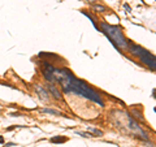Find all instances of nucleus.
<instances>
[{
	"label": "nucleus",
	"instance_id": "1",
	"mask_svg": "<svg viewBox=\"0 0 156 147\" xmlns=\"http://www.w3.org/2000/svg\"><path fill=\"white\" fill-rule=\"evenodd\" d=\"M54 77L55 81L60 83L62 91L65 94L74 93L77 95H81L86 99H90L92 102L98 103L99 105H104V100H103L102 95L98 93L96 90H94L92 87L87 85L85 81L78 79L69 69L61 68V69H54Z\"/></svg>",
	"mask_w": 156,
	"mask_h": 147
},
{
	"label": "nucleus",
	"instance_id": "2",
	"mask_svg": "<svg viewBox=\"0 0 156 147\" xmlns=\"http://www.w3.org/2000/svg\"><path fill=\"white\" fill-rule=\"evenodd\" d=\"M100 29H102V31L107 35V38L111 40V43L117 50H120V48H128L129 42L126 40L125 35L122 34V30L119 26H112V25H108L107 22H102Z\"/></svg>",
	"mask_w": 156,
	"mask_h": 147
},
{
	"label": "nucleus",
	"instance_id": "3",
	"mask_svg": "<svg viewBox=\"0 0 156 147\" xmlns=\"http://www.w3.org/2000/svg\"><path fill=\"white\" fill-rule=\"evenodd\" d=\"M128 48H129V51H130V54L133 55V56L139 57L143 64H146L150 69L155 70V68H156L155 55L151 54L150 51L145 50L143 47H141V46H138V44H130V46H128Z\"/></svg>",
	"mask_w": 156,
	"mask_h": 147
},
{
	"label": "nucleus",
	"instance_id": "4",
	"mask_svg": "<svg viewBox=\"0 0 156 147\" xmlns=\"http://www.w3.org/2000/svg\"><path fill=\"white\" fill-rule=\"evenodd\" d=\"M54 66H52L51 64H48V62H44V68H43V76H44V78L48 81L50 83H54L56 82L55 81V77H54Z\"/></svg>",
	"mask_w": 156,
	"mask_h": 147
},
{
	"label": "nucleus",
	"instance_id": "5",
	"mask_svg": "<svg viewBox=\"0 0 156 147\" xmlns=\"http://www.w3.org/2000/svg\"><path fill=\"white\" fill-rule=\"evenodd\" d=\"M47 89H48V94H51V95L54 96L55 99H57V100H62V95H61V93H60V91L57 90V87L54 85V83H50V85H47Z\"/></svg>",
	"mask_w": 156,
	"mask_h": 147
},
{
	"label": "nucleus",
	"instance_id": "6",
	"mask_svg": "<svg viewBox=\"0 0 156 147\" xmlns=\"http://www.w3.org/2000/svg\"><path fill=\"white\" fill-rule=\"evenodd\" d=\"M35 90L38 91V94H39L40 99L42 100H48L50 99V94L47 90H44L43 87H40V86H35Z\"/></svg>",
	"mask_w": 156,
	"mask_h": 147
},
{
	"label": "nucleus",
	"instance_id": "7",
	"mask_svg": "<svg viewBox=\"0 0 156 147\" xmlns=\"http://www.w3.org/2000/svg\"><path fill=\"white\" fill-rule=\"evenodd\" d=\"M43 113H48V115H56V116H62V113L59 112V111H55V109H51V108H43L42 109Z\"/></svg>",
	"mask_w": 156,
	"mask_h": 147
},
{
	"label": "nucleus",
	"instance_id": "8",
	"mask_svg": "<svg viewBox=\"0 0 156 147\" xmlns=\"http://www.w3.org/2000/svg\"><path fill=\"white\" fill-rule=\"evenodd\" d=\"M87 130L91 132V133H94L95 136H103V132H100V130L95 129V128H92V126H87Z\"/></svg>",
	"mask_w": 156,
	"mask_h": 147
},
{
	"label": "nucleus",
	"instance_id": "9",
	"mask_svg": "<svg viewBox=\"0 0 156 147\" xmlns=\"http://www.w3.org/2000/svg\"><path fill=\"white\" fill-rule=\"evenodd\" d=\"M51 142H52V143H64V142H66V138H65V137H64V138L54 137V138H51Z\"/></svg>",
	"mask_w": 156,
	"mask_h": 147
},
{
	"label": "nucleus",
	"instance_id": "10",
	"mask_svg": "<svg viewBox=\"0 0 156 147\" xmlns=\"http://www.w3.org/2000/svg\"><path fill=\"white\" fill-rule=\"evenodd\" d=\"M82 13H83V14H85L86 17H88V18H90V21H91V22H92L94 28H95V29H98V30H99V28H98V25H96V22H95V20H94V17H91L90 14H88V13H86V12H85V11H83V12H82Z\"/></svg>",
	"mask_w": 156,
	"mask_h": 147
},
{
	"label": "nucleus",
	"instance_id": "11",
	"mask_svg": "<svg viewBox=\"0 0 156 147\" xmlns=\"http://www.w3.org/2000/svg\"><path fill=\"white\" fill-rule=\"evenodd\" d=\"M94 9H95V11H99V12H104V11H105V7H103V5H96V4H95V5H94Z\"/></svg>",
	"mask_w": 156,
	"mask_h": 147
},
{
	"label": "nucleus",
	"instance_id": "12",
	"mask_svg": "<svg viewBox=\"0 0 156 147\" xmlns=\"http://www.w3.org/2000/svg\"><path fill=\"white\" fill-rule=\"evenodd\" d=\"M77 134L81 137H85V138H90V137H92L90 133H82V132H77Z\"/></svg>",
	"mask_w": 156,
	"mask_h": 147
},
{
	"label": "nucleus",
	"instance_id": "13",
	"mask_svg": "<svg viewBox=\"0 0 156 147\" xmlns=\"http://www.w3.org/2000/svg\"><path fill=\"white\" fill-rule=\"evenodd\" d=\"M3 142H4V139L1 138V137H0V143H3Z\"/></svg>",
	"mask_w": 156,
	"mask_h": 147
}]
</instances>
